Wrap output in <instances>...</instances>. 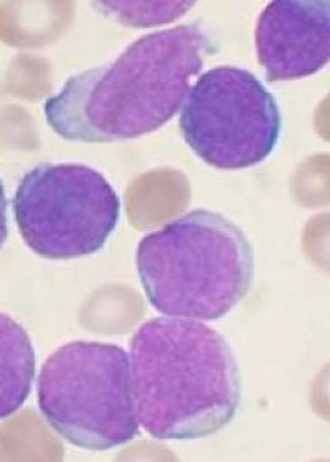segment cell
Returning a JSON list of instances; mask_svg holds the SVG:
<instances>
[{"instance_id":"1","label":"cell","mask_w":330,"mask_h":462,"mask_svg":"<svg viewBox=\"0 0 330 462\" xmlns=\"http://www.w3.org/2000/svg\"><path fill=\"white\" fill-rule=\"evenodd\" d=\"M215 50L210 33L197 22L144 35L113 63L69 78L47 99V123L60 137L87 144L151 134L179 113Z\"/></svg>"},{"instance_id":"2","label":"cell","mask_w":330,"mask_h":462,"mask_svg":"<svg viewBox=\"0 0 330 462\" xmlns=\"http://www.w3.org/2000/svg\"><path fill=\"white\" fill-rule=\"evenodd\" d=\"M127 356L137 421L154 439L208 438L238 413L240 368L215 328L192 319H151L131 338Z\"/></svg>"},{"instance_id":"3","label":"cell","mask_w":330,"mask_h":462,"mask_svg":"<svg viewBox=\"0 0 330 462\" xmlns=\"http://www.w3.org/2000/svg\"><path fill=\"white\" fill-rule=\"evenodd\" d=\"M136 266L147 299L159 312L218 320L250 292L254 253L242 226L200 208L139 241Z\"/></svg>"},{"instance_id":"4","label":"cell","mask_w":330,"mask_h":462,"mask_svg":"<svg viewBox=\"0 0 330 462\" xmlns=\"http://www.w3.org/2000/svg\"><path fill=\"white\" fill-rule=\"evenodd\" d=\"M40 411L69 444L109 451L139 436L129 356L105 342H69L41 366L37 383Z\"/></svg>"},{"instance_id":"5","label":"cell","mask_w":330,"mask_h":462,"mask_svg":"<svg viewBox=\"0 0 330 462\" xmlns=\"http://www.w3.org/2000/svg\"><path fill=\"white\" fill-rule=\"evenodd\" d=\"M22 240L47 260H73L103 250L116 230L121 200L106 177L85 164H40L14 197Z\"/></svg>"},{"instance_id":"6","label":"cell","mask_w":330,"mask_h":462,"mask_svg":"<svg viewBox=\"0 0 330 462\" xmlns=\"http://www.w3.org/2000/svg\"><path fill=\"white\" fill-rule=\"evenodd\" d=\"M179 127L205 164L243 171L272 154L281 139L282 116L270 89L248 69L216 67L190 88Z\"/></svg>"},{"instance_id":"7","label":"cell","mask_w":330,"mask_h":462,"mask_svg":"<svg viewBox=\"0 0 330 462\" xmlns=\"http://www.w3.org/2000/svg\"><path fill=\"white\" fill-rule=\"evenodd\" d=\"M254 45L271 83L319 73L330 57L329 0H274L258 19Z\"/></svg>"},{"instance_id":"8","label":"cell","mask_w":330,"mask_h":462,"mask_svg":"<svg viewBox=\"0 0 330 462\" xmlns=\"http://www.w3.org/2000/svg\"><path fill=\"white\" fill-rule=\"evenodd\" d=\"M35 366V350L27 330L0 312V420L17 413L29 400Z\"/></svg>"},{"instance_id":"9","label":"cell","mask_w":330,"mask_h":462,"mask_svg":"<svg viewBox=\"0 0 330 462\" xmlns=\"http://www.w3.org/2000/svg\"><path fill=\"white\" fill-rule=\"evenodd\" d=\"M95 5L127 27H154L180 19L195 2H97Z\"/></svg>"},{"instance_id":"10","label":"cell","mask_w":330,"mask_h":462,"mask_svg":"<svg viewBox=\"0 0 330 462\" xmlns=\"http://www.w3.org/2000/svg\"><path fill=\"white\" fill-rule=\"evenodd\" d=\"M7 195H5V189L4 183L0 179V250L4 246V243L7 240L9 235V225H7Z\"/></svg>"}]
</instances>
